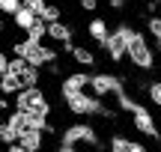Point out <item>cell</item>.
I'll return each mask as SVG.
<instances>
[{"label": "cell", "instance_id": "6da1fadb", "mask_svg": "<svg viewBox=\"0 0 161 152\" xmlns=\"http://www.w3.org/2000/svg\"><path fill=\"white\" fill-rule=\"evenodd\" d=\"M27 87H39V69L21 57H9V69L0 75V95H15Z\"/></svg>", "mask_w": 161, "mask_h": 152}, {"label": "cell", "instance_id": "7a4b0ae2", "mask_svg": "<svg viewBox=\"0 0 161 152\" xmlns=\"http://www.w3.org/2000/svg\"><path fill=\"white\" fill-rule=\"evenodd\" d=\"M63 101H66V107H69V113H75V117H104V119H116V113L110 111V107H104L102 99H96V95L86 93V90L63 95Z\"/></svg>", "mask_w": 161, "mask_h": 152}, {"label": "cell", "instance_id": "3957f363", "mask_svg": "<svg viewBox=\"0 0 161 152\" xmlns=\"http://www.w3.org/2000/svg\"><path fill=\"white\" fill-rule=\"evenodd\" d=\"M12 54H15V57H21V60H27V63H30V66H36V69L57 63V57H60L54 48L42 45V42H30V39L15 42V45H12Z\"/></svg>", "mask_w": 161, "mask_h": 152}, {"label": "cell", "instance_id": "277c9868", "mask_svg": "<svg viewBox=\"0 0 161 152\" xmlns=\"http://www.w3.org/2000/svg\"><path fill=\"white\" fill-rule=\"evenodd\" d=\"M15 111H24L30 117H51V101H48L45 90L39 87H27L21 93H15Z\"/></svg>", "mask_w": 161, "mask_h": 152}, {"label": "cell", "instance_id": "5b68a950", "mask_svg": "<svg viewBox=\"0 0 161 152\" xmlns=\"http://www.w3.org/2000/svg\"><path fill=\"white\" fill-rule=\"evenodd\" d=\"M125 57L131 60V66H134V69H140V72H149L152 66H155V51H152L149 39H146L143 33H137V30H131V36H128Z\"/></svg>", "mask_w": 161, "mask_h": 152}, {"label": "cell", "instance_id": "8992f818", "mask_svg": "<svg viewBox=\"0 0 161 152\" xmlns=\"http://www.w3.org/2000/svg\"><path fill=\"white\" fill-rule=\"evenodd\" d=\"M131 24H119L116 30H110L108 33V39L102 42V48H104V54H108L114 63H122L125 60V48H128V36H131Z\"/></svg>", "mask_w": 161, "mask_h": 152}, {"label": "cell", "instance_id": "52a82bcc", "mask_svg": "<svg viewBox=\"0 0 161 152\" xmlns=\"http://www.w3.org/2000/svg\"><path fill=\"white\" fill-rule=\"evenodd\" d=\"M60 143H69V146H80V143H86V146H98V134H96V128H92L90 122H72V125L63 128Z\"/></svg>", "mask_w": 161, "mask_h": 152}, {"label": "cell", "instance_id": "ba28073f", "mask_svg": "<svg viewBox=\"0 0 161 152\" xmlns=\"http://www.w3.org/2000/svg\"><path fill=\"white\" fill-rule=\"evenodd\" d=\"M131 122H134V131H140L143 137H152V140H161V131H158V122L152 117V111L140 101H134L131 107Z\"/></svg>", "mask_w": 161, "mask_h": 152}, {"label": "cell", "instance_id": "9c48e42d", "mask_svg": "<svg viewBox=\"0 0 161 152\" xmlns=\"http://www.w3.org/2000/svg\"><path fill=\"white\" fill-rule=\"evenodd\" d=\"M90 93L96 99H104V95H116L122 93V78L110 75V72H98V75H90Z\"/></svg>", "mask_w": 161, "mask_h": 152}, {"label": "cell", "instance_id": "30bf717a", "mask_svg": "<svg viewBox=\"0 0 161 152\" xmlns=\"http://www.w3.org/2000/svg\"><path fill=\"white\" fill-rule=\"evenodd\" d=\"M80 90H90V72H69L60 84V95L80 93Z\"/></svg>", "mask_w": 161, "mask_h": 152}, {"label": "cell", "instance_id": "8fae6325", "mask_svg": "<svg viewBox=\"0 0 161 152\" xmlns=\"http://www.w3.org/2000/svg\"><path fill=\"white\" fill-rule=\"evenodd\" d=\"M18 146H21L24 152H42V146H45V131H24L21 137H18Z\"/></svg>", "mask_w": 161, "mask_h": 152}, {"label": "cell", "instance_id": "7c38bea8", "mask_svg": "<svg viewBox=\"0 0 161 152\" xmlns=\"http://www.w3.org/2000/svg\"><path fill=\"white\" fill-rule=\"evenodd\" d=\"M48 39H54L57 45H72V27L63 21H51L48 24Z\"/></svg>", "mask_w": 161, "mask_h": 152}, {"label": "cell", "instance_id": "4fadbf2b", "mask_svg": "<svg viewBox=\"0 0 161 152\" xmlns=\"http://www.w3.org/2000/svg\"><path fill=\"white\" fill-rule=\"evenodd\" d=\"M108 33H110V27H108V21H104V18H92V21H86V36H90L92 42H98V45H102V42L108 39Z\"/></svg>", "mask_w": 161, "mask_h": 152}, {"label": "cell", "instance_id": "5bb4252c", "mask_svg": "<svg viewBox=\"0 0 161 152\" xmlns=\"http://www.w3.org/2000/svg\"><path fill=\"white\" fill-rule=\"evenodd\" d=\"M72 57H75V63L78 66H84V69H92L96 66V54L90 51V48H78V45H72Z\"/></svg>", "mask_w": 161, "mask_h": 152}, {"label": "cell", "instance_id": "9a60e30c", "mask_svg": "<svg viewBox=\"0 0 161 152\" xmlns=\"http://www.w3.org/2000/svg\"><path fill=\"white\" fill-rule=\"evenodd\" d=\"M12 21H15V27H18V30H24V33H27V30L36 24V15H33L30 9H24V6H21V9L12 15Z\"/></svg>", "mask_w": 161, "mask_h": 152}, {"label": "cell", "instance_id": "2e32d148", "mask_svg": "<svg viewBox=\"0 0 161 152\" xmlns=\"http://www.w3.org/2000/svg\"><path fill=\"white\" fill-rule=\"evenodd\" d=\"M45 36H48V24L42 21V18H36V24L27 30V39H30V42H42Z\"/></svg>", "mask_w": 161, "mask_h": 152}, {"label": "cell", "instance_id": "e0dca14e", "mask_svg": "<svg viewBox=\"0 0 161 152\" xmlns=\"http://www.w3.org/2000/svg\"><path fill=\"white\" fill-rule=\"evenodd\" d=\"M128 143H131V137H125V134H110L108 149L110 152H128Z\"/></svg>", "mask_w": 161, "mask_h": 152}, {"label": "cell", "instance_id": "ac0fdd59", "mask_svg": "<svg viewBox=\"0 0 161 152\" xmlns=\"http://www.w3.org/2000/svg\"><path fill=\"white\" fill-rule=\"evenodd\" d=\"M146 30H149V36L158 42V48H161V15H149V21H146Z\"/></svg>", "mask_w": 161, "mask_h": 152}, {"label": "cell", "instance_id": "d6986e66", "mask_svg": "<svg viewBox=\"0 0 161 152\" xmlns=\"http://www.w3.org/2000/svg\"><path fill=\"white\" fill-rule=\"evenodd\" d=\"M146 95H149L152 105L161 107V81H149V84H146Z\"/></svg>", "mask_w": 161, "mask_h": 152}, {"label": "cell", "instance_id": "ffe728a7", "mask_svg": "<svg viewBox=\"0 0 161 152\" xmlns=\"http://www.w3.org/2000/svg\"><path fill=\"white\" fill-rule=\"evenodd\" d=\"M21 6H24V9H30L36 18H39L42 12H45V6H48V3H45V0H21Z\"/></svg>", "mask_w": 161, "mask_h": 152}, {"label": "cell", "instance_id": "44dd1931", "mask_svg": "<svg viewBox=\"0 0 161 152\" xmlns=\"http://www.w3.org/2000/svg\"><path fill=\"white\" fill-rule=\"evenodd\" d=\"M42 21H45V24H51V21H60V6H51V3H48L45 6V12H42Z\"/></svg>", "mask_w": 161, "mask_h": 152}, {"label": "cell", "instance_id": "7402d4cb", "mask_svg": "<svg viewBox=\"0 0 161 152\" xmlns=\"http://www.w3.org/2000/svg\"><path fill=\"white\" fill-rule=\"evenodd\" d=\"M80 3V9H86V12H96L98 9V0H78Z\"/></svg>", "mask_w": 161, "mask_h": 152}, {"label": "cell", "instance_id": "603a6c76", "mask_svg": "<svg viewBox=\"0 0 161 152\" xmlns=\"http://www.w3.org/2000/svg\"><path fill=\"white\" fill-rule=\"evenodd\" d=\"M128 152H149V149H146V143H140V140H131V143H128Z\"/></svg>", "mask_w": 161, "mask_h": 152}, {"label": "cell", "instance_id": "cb8c5ba5", "mask_svg": "<svg viewBox=\"0 0 161 152\" xmlns=\"http://www.w3.org/2000/svg\"><path fill=\"white\" fill-rule=\"evenodd\" d=\"M6 69H9V57L0 51V75H6Z\"/></svg>", "mask_w": 161, "mask_h": 152}, {"label": "cell", "instance_id": "d4e9b609", "mask_svg": "<svg viewBox=\"0 0 161 152\" xmlns=\"http://www.w3.org/2000/svg\"><path fill=\"white\" fill-rule=\"evenodd\" d=\"M57 152H78V146H69V143H60Z\"/></svg>", "mask_w": 161, "mask_h": 152}, {"label": "cell", "instance_id": "484cf974", "mask_svg": "<svg viewBox=\"0 0 161 152\" xmlns=\"http://www.w3.org/2000/svg\"><path fill=\"white\" fill-rule=\"evenodd\" d=\"M0 111H9V95H0Z\"/></svg>", "mask_w": 161, "mask_h": 152}, {"label": "cell", "instance_id": "4316f807", "mask_svg": "<svg viewBox=\"0 0 161 152\" xmlns=\"http://www.w3.org/2000/svg\"><path fill=\"white\" fill-rule=\"evenodd\" d=\"M110 9H125V0H110Z\"/></svg>", "mask_w": 161, "mask_h": 152}, {"label": "cell", "instance_id": "83f0119b", "mask_svg": "<svg viewBox=\"0 0 161 152\" xmlns=\"http://www.w3.org/2000/svg\"><path fill=\"white\" fill-rule=\"evenodd\" d=\"M3 152H24V149H21V146H18V143H12V146H6Z\"/></svg>", "mask_w": 161, "mask_h": 152}, {"label": "cell", "instance_id": "f1b7e54d", "mask_svg": "<svg viewBox=\"0 0 161 152\" xmlns=\"http://www.w3.org/2000/svg\"><path fill=\"white\" fill-rule=\"evenodd\" d=\"M3 30H6V21H3V18H0V33H3Z\"/></svg>", "mask_w": 161, "mask_h": 152}, {"label": "cell", "instance_id": "f546056e", "mask_svg": "<svg viewBox=\"0 0 161 152\" xmlns=\"http://www.w3.org/2000/svg\"><path fill=\"white\" fill-rule=\"evenodd\" d=\"M158 3H161V0H158Z\"/></svg>", "mask_w": 161, "mask_h": 152}]
</instances>
